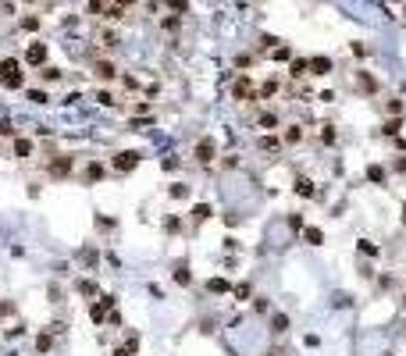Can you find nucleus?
I'll return each mask as SVG.
<instances>
[{"label":"nucleus","mask_w":406,"mask_h":356,"mask_svg":"<svg viewBox=\"0 0 406 356\" xmlns=\"http://www.w3.org/2000/svg\"><path fill=\"white\" fill-rule=\"evenodd\" d=\"M22 82H25V71H22V64L14 61V57L0 61V86H7V89H22Z\"/></svg>","instance_id":"nucleus-1"},{"label":"nucleus","mask_w":406,"mask_h":356,"mask_svg":"<svg viewBox=\"0 0 406 356\" xmlns=\"http://www.w3.org/2000/svg\"><path fill=\"white\" fill-rule=\"evenodd\" d=\"M139 153L135 150H122V153H114V171H122V175H128V171H135L139 168Z\"/></svg>","instance_id":"nucleus-2"},{"label":"nucleus","mask_w":406,"mask_h":356,"mask_svg":"<svg viewBox=\"0 0 406 356\" xmlns=\"http://www.w3.org/2000/svg\"><path fill=\"white\" fill-rule=\"evenodd\" d=\"M25 64H32V68H47V43H32V47L25 50Z\"/></svg>","instance_id":"nucleus-3"},{"label":"nucleus","mask_w":406,"mask_h":356,"mask_svg":"<svg viewBox=\"0 0 406 356\" xmlns=\"http://www.w3.org/2000/svg\"><path fill=\"white\" fill-rule=\"evenodd\" d=\"M114 310V296H100V303H93L89 306V317H93V324H100L103 317H107Z\"/></svg>","instance_id":"nucleus-4"},{"label":"nucleus","mask_w":406,"mask_h":356,"mask_svg":"<svg viewBox=\"0 0 406 356\" xmlns=\"http://www.w3.org/2000/svg\"><path fill=\"white\" fill-rule=\"evenodd\" d=\"M47 175L50 178H68L71 175V157H54L47 164Z\"/></svg>","instance_id":"nucleus-5"},{"label":"nucleus","mask_w":406,"mask_h":356,"mask_svg":"<svg viewBox=\"0 0 406 356\" xmlns=\"http://www.w3.org/2000/svg\"><path fill=\"white\" fill-rule=\"evenodd\" d=\"M214 153H218L214 139H210V136H203V139L196 143V160H200V164H210V160H214Z\"/></svg>","instance_id":"nucleus-6"},{"label":"nucleus","mask_w":406,"mask_h":356,"mask_svg":"<svg viewBox=\"0 0 406 356\" xmlns=\"http://www.w3.org/2000/svg\"><path fill=\"white\" fill-rule=\"evenodd\" d=\"M232 93H235V100H257V93H253V86H250V75H243V79H235V86H232Z\"/></svg>","instance_id":"nucleus-7"},{"label":"nucleus","mask_w":406,"mask_h":356,"mask_svg":"<svg viewBox=\"0 0 406 356\" xmlns=\"http://www.w3.org/2000/svg\"><path fill=\"white\" fill-rule=\"evenodd\" d=\"M93 75H96V79H103V82H111V79L118 75V68H114L111 61H96V64H93Z\"/></svg>","instance_id":"nucleus-8"},{"label":"nucleus","mask_w":406,"mask_h":356,"mask_svg":"<svg viewBox=\"0 0 406 356\" xmlns=\"http://www.w3.org/2000/svg\"><path fill=\"white\" fill-rule=\"evenodd\" d=\"M332 71V57H310V75H328Z\"/></svg>","instance_id":"nucleus-9"},{"label":"nucleus","mask_w":406,"mask_h":356,"mask_svg":"<svg viewBox=\"0 0 406 356\" xmlns=\"http://www.w3.org/2000/svg\"><path fill=\"white\" fill-rule=\"evenodd\" d=\"M307 71H310V61H307V57H296L292 68H289V75H292V79H303Z\"/></svg>","instance_id":"nucleus-10"},{"label":"nucleus","mask_w":406,"mask_h":356,"mask_svg":"<svg viewBox=\"0 0 406 356\" xmlns=\"http://www.w3.org/2000/svg\"><path fill=\"white\" fill-rule=\"evenodd\" d=\"M175 281H178V285H192V271H189V264H175Z\"/></svg>","instance_id":"nucleus-11"},{"label":"nucleus","mask_w":406,"mask_h":356,"mask_svg":"<svg viewBox=\"0 0 406 356\" xmlns=\"http://www.w3.org/2000/svg\"><path fill=\"white\" fill-rule=\"evenodd\" d=\"M100 178H103V164H100V160H93V164L86 168V182L93 185V182H100Z\"/></svg>","instance_id":"nucleus-12"},{"label":"nucleus","mask_w":406,"mask_h":356,"mask_svg":"<svg viewBox=\"0 0 406 356\" xmlns=\"http://www.w3.org/2000/svg\"><path fill=\"white\" fill-rule=\"evenodd\" d=\"M103 18H125V4H103Z\"/></svg>","instance_id":"nucleus-13"},{"label":"nucleus","mask_w":406,"mask_h":356,"mask_svg":"<svg viewBox=\"0 0 406 356\" xmlns=\"http://www.w3.org/2000/svg\"><path fill=\"white\" fill-rule=\"evenodd\" d=\"M296 196H313V182H310V178H296Z\"/></svg>","instance_id":"nucleus-14"},{"label":"nucleus","mask_w":406,"mask_h":356,"mask_svg":"<svg viewBox=\"0 0 406 356\" xmlns=\"http://www.w3.org/2000/svg\"><path fill=\"white\" fill-rule=\"evenodd\" d=\"M303 239H307L310 246H321V242H324V232H321V228H303Z\"/></svg>","instance_id":"nucleus-15"},{"label":"nucleus","mask_w":406,"mask_h":356,"mask_svg":"<svg viewBox=\"0 0 406 356\" xmlns=\"http://www.w3.org/2000/svg\"><path fill=\"white\" fill-rule=\"evenodd\" d=\"M257 146H260V150H267V153H278V146H281V143H278V136H260Z\"/></svg>","instance_id":"nucleus-16"},{"label":"nucleus","mask_w":406,"mask_h":356,"mask_svg":"<svg viewBox=\"0 0 406 356\" xmlns=\"http://www.w3.org/2000/svg\"><path fill=\"white\" fill-rule=\"evenodd\" d=\"M299 139H303V128H299V125H289V128H285V143H289V146H296Z\"/></svg>","instance_id":"nucleus-17"},{"label":"nucleus","mask_w":406,"mask_h":356,"mask_svg":"<svg viewBox=\"0 0 406 356\" xmlns=\"http://www.w3.org/2000/svg\"><path fill=\"white\" fill-rule=\"evenodd\" d=\"M32 153V143L29 139H14V157H29Z\"/></svg>","instance_id":"nucleus-18"},{"label":"nucleus","mask_w":406,"mask_h":356,"mask_svg":"<svg viewBox=\"0 0 406 356\" xmlns=\"http://www.w3.org/2000/svg\"><path fill=\"white\" fill-rule=\"evenodd\" d=\"M271 328H275L278 335H281V331H289V317H285V314H275V317H271Z\"/></svg>","instance_id":"nucleus-19"},{"label":"nucleus","mask_w":406,"mask_h":356,"mask_svg":"<svg viewBox=\"0 0 406 356\" xmlns=\"http://www.w3.org/2000/svg\"><path fill=\"white\" fill-rule=\"evenodd\" d=\"M356 82H360V86H364V89H367V93H374V89H378V82H374V79L367 75V71H360V75H356Z\"/></svg>","instance_id":"nucleus-20"},{"label":"nucleus","mask_w":406,"mask_h":356,"mask_svg":"<svg viewBox=\"0 0 406 356\" xmlns=\"http://www.w3.org/2000/svg\"><path fill=\"white\" fill-rule=\"evenodd\" d=\"M260 128H278V114L264 111V114H260Z\"/></svg>","instance_id":"nucleus-21"},{"label":"nucleus","mask_w":406,"mask_h":356,"mask_svg":"<svg viewBox=\"0 0 406 356\" xmlns=\"http://www.w3.org/2000/svg\"><path fill=\"white\" fill-rule=\"evenodd\" d=\"M367 178H371V182H385V168L381 164H371L367 168Z\"/></svg>","instance_id":"nucleus-22"},{"label":"nucleus","mask_w":406,"mask_h":356,"mask_svg":"<svg viewBox=\"0 0 406 356\" xmlns=\"http://www.w3.org/2000/svg\"><path fill=\"white\" fill-rule=\"evenodd\" d=\"M210 217V207L207 203H196V207H192V221H207Z\"/></svg>","instance_id":"nucleus-23"},{"label":"nucleus","mask_w":406,"mask_h":356,"mask_svg":"<svg viewBox=\"0 0 406 356\" xmlns=\"http://www.w3.org/2000/svg\"><path fill=\"white\" fill-rule=\"evenodd\" d=\"M207 289H210V292H228V281H224V278H210Z\"/></svg>","instance_id":"nucleus-24"},{"label":"nucleus","mask_w":406,"mask_h":356,"mask_svg":"<svg viewBox=\"0 0 406 356\" xmlns=\"http://www.w3.org/2000/svg\"><path fill=\"white\" fill-rule=\"evenodd\" d=\"M50 346H54V335H47V331H43V335L36 338V349H39V353H47Z\"/></svg>","instance_id":"nucleus-25"},{"label":"nucleus","mask_w":406,"mask_h":356,"mask_svg":"<svg viewBox=\"0 0 406 356\" xmlns=\"http://www.w3.org/2000/svg\"><path fill=\"white\" fill-rule=\"evenodd\" d=\"M39 75H43V82H57L61 79V68H43Z\"/></svg>","instance_id":"nucleus-26"},{"label":"nucleus","mask_w":406,"mask_h":356,"mask_svg":"<svg viewBox=\"0 0 406 356\" xmlns=\"http://www.w3.org/2000/svg\"><path fill=\"white\" fill-rule=\"evenodd\" d=\"M271 57H275V61H289L292 50H289V47H278V50H271Z\"/></svg>","instance_id":"nucleus-27"},{"label":"nucleus","mask_w":406,"mask_h":356,"mask_svg":"<svg viewBox=\"0 0 406 356\" xmlns=\"http://www.w3.org/2000/svg\"><path fill=\"white\" fill-rule=\"evenodd\" d=\"M275 93H278V82H275V79L260 86V96H275Z\"/></svg>","instance_id":"nucleus-28"},{"label":"nucleus","mask_w":406,"mask_h":356,"mask_svg":"<svg viewBox=\"0 0 406 356\" xmlns=\"http://www.w3.org/2000/svg\"><path fill=\"white\" fill-rule=\"evenodd\" d=\"M29 100H32V103H47L50 96H47V93H43V89H29Z\"/></svg>","instance_id":"nucleus-29"},{"label":"nucleus","mask_w":406,"mask_h":356,"mask_svg":"<svg viewBox=\"0 0 406 356\" xmlns=\"http://www.w3.org/2000/svg\"><path fill=\"white\" fill-rule=\"evenodd\" d=\"M171 196L175 200H186L189 196V185H171Z\"/></svg>","instance_id":"nucleus-30"},{"label":"nucleus","mask_w":406,"mask_h":356,"mask_svg":"<svg viewBox=\"0 0 406 356\" xmlns=\"http://www.w3.org/2000/svg\"><path fill=\"white\" fill-rule=\"evenodd\" d=\"M79 292L82 296H96V285H93V281H79Z\"/></svg>","instance_id":"nucleus-31"},{"label":"nucleus","mask_w":406,"mask_h":356,"mask_svg":"<svg viewBox=\"0 0 406 356\" xmlns=\"http://www.w3.org/2000/svg\"><path fill=\"white\" fill-rule=\"evenodd\" d=\"M250 292H253L250 285H235V299H243V303H246V299H250Z\"/></svg>","instance_id":"nucleus-32"},{"label":"nucleus","mask_w":406,"mask_h":356,"mask_svg":"<svg viewBox=\"0 0 406 356\" xmlns=\"http://www.w3.org/2000/svg\"><path fill=\"white\" fill-rule=\"evenodd\" d=\"M399 128H403V125H399V121H388V125H385V128H381V132H385V136H399Z\"/></svg>","instance_id":"nucleus-33"},{"label":"nucleus","mask_w":406,"mask_h":356,"mask_svg":"<svg viewBox=\"0 0 406 356\" xmlns=\"http://www.w3.org/2000/svg\"><path fill=\"white\" fill-rule=\"evenodd\" d=\"M164 228H168V232H178V228H182V221H178V217H168V221H164Z\"/></svg>","instance_id":"nucleus-34"},{"label":"nucleus","mask_w":406,"mask_h":356,"mask_svg":"<svg viewBox=\"0 0 406 356\" xmlns=\"http://www.w3.org/2000/svg\"><path fill=\"white\" fill-rule=\"evenodd\" d=\"M132 349H135V338H132V342H128V346H122V349H118L114 356H132Z\"/></svg>","instance_id":"nucleus-35"},{"label":"nucleus","mask_w":406,"mask_h":356,"mask_svg":"<svg viewBox=\"0 0 406 356\" xmlns=\"http://www.w3.org/2000/svg\"><path fill=\"white\" fill-rule=\"evenodd\" d=\"M321 139H324V143H335V128H332V125H324V136H321Z\"/></svg>","instance_id":"nucleus-36"},{"label":"nucleus","mask_w":406,"mask_h":356,"mask_svg":"<svg viewBox=\"0 0 406 356\" xmlns=\"http://www.w3.org/2000/svg\"><path fill=\"white\" fill-rule=\"evenodd\" d=\"M360 249H364L367 257H374V253H378V246H374V242H360Z\"/></svg>","instance_id":"nucleus-37"},{"label":"nucleus","mask_w":406,"mask_h":356,"mask_svg":"<svg viewBox=\"0 0 406 356\" xmlns=\"http://www.w3.org/2000/svg\"><path fill=\"white\" fill-rule=\"evenodd\" d=\"M96 100H100V103H107V107H111V103H114V96H111V93H103V89H100V93H96Z\"/></svg>","instance_id":"nucleus-38"},{"label":"nucleus","mask_w":406,"mask_h":356,"mask_svg":"<svg viewBox=\"0 0 406 356\" xmlns=\"http://www.w3.org/2000/svg\"><path fill=\"white\" fill-rule=\"evenodd\" d=\"M396 171H406V157H399V160H396Z\"/></svg>","instance_id":"nucleus-39"},{"label":"nucleus","mask_w":406,"mask_h":356,"mask_svg":"<svg viewBox=\"0 0 406 356\" xmlns=\"http://www.w3.org/2000/svg\"><path fill=\"white\" fill-rule=\"evenodd\" d=\"M403 225H406V203H403Z\"/></svg>","instance_id":"nucleus-40"},{"label":"nucleus","mask_w":406,"mask_h":356,"mask_svg":"<svg viewBox=\"0 0 406 356\" xmlns=\"http://www.w3.org/2000/svg\"><path fill=\"white\" fill-rule=\"evenodd\" d=\"M403 14H406V7H403Z\"/></svg>","instance_id":"nucleus-41"}]
</instances>
